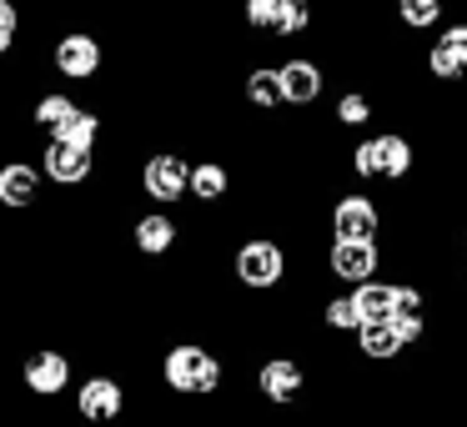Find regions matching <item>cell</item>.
Returning <instances> with one entry per match:
<instances>
[{"instance_id": "cell-29", "label": "cell", "mask_w": 467, "mask_h": 427, "mask_svg": "<svg viewBox=\"0 0 467 427\" xmlns=\"http://www.w3.org/2000/svg\"><path fill=\"white\" fill-rule=\"evenodd\" d=\"M76 427H81V422H76Z\"/></svg>"}, {"instance_id": "cell-9", "label": "cell", "mask_w": 467, "mask_h": 427, "mask_svg": "<svg viewBox=\"0 0 467 427\" xmlns=\"http://www.w3.org/2000/svg\"><path fill=\"white\" fill-rule=\"evenodd\" d=\"M131 407V392L116 372H91L76 382V422L81 427H116Z\"/></svg>"}, {"instance_id": "cell-27", "label": "cell", "mask_w": 467, "mask_h": 427, "mask_svg": "<svg viewBox=\"0 0 467 427\" xmlns=\"http://www.w3.org/2000/svg\"><path fill=\"white\" fill-rule=\"evenodd\" d=\"M457 252H462V266H467V226H462V242H457Z\"/></svg>"}, {"instance_id": "cell-6", "label": "cell", "mask_w": 467, "mask_h": 427, "mask_svg": "<svg viewBox=\"0 0 467 427\" xmlns=\"http://www.w3.org/2000/svg\"><path fill=\"white\" fill-rule=\"evenodd\" d=\"M252 387H256V397H262L266 407L286 412V407H296L306 397L312 377H306V362L296 352H266L262 362H256V372H252Z\"/></svg>"}, {"instance_id": "cell-13", "label": "cell", "mask_w": 467, "mask_h": 427, "mask_svg": "<svg viewBox=\"0 0 467 427\" xmlns=\"http://www.w3.org/2000/svg\"><path fill=\"white\" fill-rule=\"evenodd\" d=\"M126 242H131L136 256H146V262H161V256H171L176 246L186 242V226L176 212H161V206H146V212H136L131 222H126Z\"/></svg>"}, {"instance_id": "cell-17", "label": "cell", "mask_w": 467, "mask_h": 427, "mask_svg": "<svg viewBox=\"0 0 467 427\" xmlns=\"http://www.w3.org/2000/svg\"><path fill=\"white\" fill-rule=\"evenodd\" d=\"M352 352L362 357V362H372V367H392V362L407 357V347H402V337L392 332V322H367V327H357Z\"/></svg>"}, {"instance_id": "cell-1", "label": "cell", "mask_w": 467, "mask_h": 427, "mask_svg": "<svg viewBox=\"0 0 467 427\" xmlns=\"http://www.w3.org/2000/svg\"><path fill=\"white\" fill-rule=\"evenodd\" d=\"M417 141L407 131H367L352 141V151H347V176L357 182V192L362 186H407L417 176Z\"/></svg>"}, {"instance_id": "cell-22", "label": "cell", "mask_w": 467, "mask_h": 427, "mask_svg": "<svg viewBox=\"0 0 467 427\" xmlns=\"http://www.w3.org/2000/svg\"><path fill=\"white\" fill-rule=\"evenodd\" d=\"M397 26L407 36H427L447 26V0H397Z\"/></svg>"}, {"instance_id": "cell-16", "label": "cell", "mask_w": 467, "mask_h": 427, "mask_svg": "<svg viewBox=\"0 0 467 427\" xmlns=\"http://www.w3.org/2000/svg\"><path fill=\"white\" fill-rule=\"evenodd\" d=\"M232 186H236V176L222 156H196L192 176H186V202L202 206V212H216V206H226Z\"/></svg>"}, {"instance_id": "cell-3", "label": "cell", "mask_w": 467, "mask_h": 427, "mask_svg": "<svg viewBox=\"0 0 467 427\" xmlns=\"http://www.w3.org/2000/svg\"><path fill=\"white\" fill-rule=\"evenodd\" d=\"M286 276H292V252H286L282 236L272 232H252L236 242L232 252V282L242 286V292L252 297H272L286 286Z\"/></svg>"}, {"instance_id": "cell-8", "label": "cell", "mask_w": 467, "mask_h": 427, "mask_svg": "<svg viewBox=\"0 0 467 427\" xmlns=\"http://www.w3.org/2000/svg\"><path fill=\"white\" fill-rule=\"evenodd\" d=\"M186 176H192V156L171 151V146H161V151H151L141 161V172H136V186H141V196L151 206H161V212H171V206L186 202Z\"/></svg>"}, {"instance_id": "cell-11", "label": "cell", "mask_w": 467, "mask_h": 427, "mask_svg": "<svg viewBox=\"0 0 467 427\" xmlns=\"http://www.w3.org/2000/svg\"><path fill=\"white\" fill-rule=\"evenodd\" d=\"M322 266H327V276H332V282H342L347 292H352V286H367V282H377V276H382L387 246L382 242H327Z\"/></svg>"}, {"instance_id": "cell-2", "label": "cell", "mask_w": 467, "mask_h": 427, "mask_svg": "<svg viewBox=\"0 0 467 427\" xmlns=\"http://www.w3.org/2000/svg\"><path fill=\"white\" fill-rule=\"evenodd\" d=\"M161 387L171 397H216L226 387V357L196 337H182L161 352Z\"/></svg>"}, {"instance_id": "cell-28", "label": "cell", "mask_w": 467, "mask_h": 427, "mask_svg": "<svg viewBox=\"0 0 467 427\" xmlns=\"http://www.w3.org/2000/svg\"><path fill=\"white\" fill-rule=\"evenodd\" d=\"M462 292H467V266H462Z\"/></svg>"}, {"instance_id": "cell-10", "label": "cell", "mask_w": 467, "mask_h": 427, "mask_svg": "<svg viewBox=\"0 0 467 427\" xmlns=\"http://www.w3.org/2000/svg\"><path fill=\"white\" fill-rule=\"evenodd\" d=\"M21 387L41 402H56L76 387V357L66 347H31L21 357Z\"/></svg>"}, {"instance_id": "cell-30", "label": "cell", "mask_w": 467, "mask_h": 427, "mask_svg": "<svg viewBox=\"0 0 467 427\" xmlns=\"http://www.w3.org/2000/svg\"><path fill=\"white\" fill-rule=\"evenodd\" d=\"M116 427H121V422H116Z\"/></svg>"}, {"instance_id": "cell-4", "label": "cell", "mask_w": 467, "mask_h": 427, "mask_svg": "<svg viewBox=\"0 0 467 427\" xmlns=\"http://www.w3.org/2000/svg\"><path fill=\"white\" fill-rule=\"evenodd\" d=\"M312 5L306 0H242V26L266 46H292L312 31Z\"/></svg>"}, {"instance_id": "cell-14", "label": "cell", "mask_w": 467, "mask_h": 427, "mask_svg": "<svg viewBox=\"0 0 467 427\" xmlns=\"http://www.w3.org/2000/svg\"><path fill=\"white\" fill-rule=\"evenodd\" d=\"M36 172H41V182L61 186V192H81L86 182L96 176V166H101V151H81V146L71 141H41V156H36Z\"/></svg>"}, {"instance_id": "cell-12", "label": "cell", "mask_w": 467, "mask_h": 427, "mask_svg": "<svg viewBox=\"0 0 467 427\" xmlns=\"http://www.w3.org/2000/svg\"><path fill=\"white\" fill-rule=\"evenodd\" d=\"M276 91H282V111H312L327 96V66L317 56H282L276 61Z\"/></svg>"}, {"instance_id": "cell-26", "label": "cell", "mask_w": 467, "mask_h": 427, "mask_svg": "<svg viewBox=\"0 0 467 427\" xmlns=\"http://www.w3.org/2000/svg\"><path fill=\"white\" fill-rule=\"evenodd\" d=\"M21 31H26V16L16 0H0V61L21 46Z\"/></svg>"}, {"instance_id": "cell-7", "label": "cell", "mask_w": 467, "mask_h": 427, "mask_svg": "<svg viewBox=\"0 0 467 427\" xmlns=\"http://www.w3.org/2000/svg\"><path fill=\"white\" fill-rule=\"evenodd\" d=\"M51 71L71 86H96L106 71V41L96 31H66L51 41Z\"/></svg>"}, {"instance_id": "cell-5", "label": "cell", "mask_w": 467, "mask_h": 427, "mask_svg": "<svg viewBox=\"0 0 467 427\" xmlns=\"http://www.w3.org/2000/svg\"><path fill=\"white\" fill-rule=\"evenodd\" d=\"M387 232V212L372 192H337L327 206V236L332 242H382Z\"/></svg>"}, {"instance_id": "cell-18", "label": "cell", "mask_w": 467, "mask_h": 427, "mask_svg": "<svg viewBox=\"0 0 467 427\" xmlns=\"http://www.w3.org/2000/svg\"><path fill=\"white\" fill-rule=\"evenodd\" d=\"M377 121V96L362 91V86H347V91H337L332 101V126L337 131H352V136H367V126Z\"/></svg>"}, {"instance_id": "cell-20", "label": "cell", "mask_w": 467, "mask_h": 427, "mask_svg": "<svg viewBox=\"0 0 467 427\" xmlns=\"http://www.w3.org/2000/svg\"><path fill=\"white\" fill-rule=\"evenodd\" d=\"M242 101L252 106L256 116H276V111H282V91H276V61L246 66V76H242Z\"/></svg>"}, {"instance_id": "cell-19", "label": "cell", "mask_w": 467, "mask_h": 427, "mask_svg": "<svg viewBox=\"0 0 467 427\" xmlns=\"http://www.w3.org/2000/svg\"><path fill=\"white\" fill-rule=\"evenodd\" d=\"M76 111H81V106H76L71 91H41L31 101V126L41 131V141H51V136H61L66 126H71Z\"/></svg>"}, {"instance_id": "cell-24", "label": "cell", "mask_w": 467, "mask_h": 427, "mask_svg": "<svg viewBox=\"0 0 467 427\" xmlns=\"http://www.w3.org/2000/svg\"><path fill=\"white\" fill-rule=\"evenodd\" d=\"M357 307H352V297L347 292H332V297H322V332L327 337H357Z\"/></svg>"}, {"instance_id": "cell-25", "label": "cell", "mask_w": 467, "mask_h": 427, "mask_svg": "<svg viewBox=\"0 0 467 427\" xmlns=\"http://www.w3.org/2000/svg\"><path fill=\"white\" fill-rule=\"evenodd\" d=\"M432 46H437V51H442L452 66H457V71L467 76V21H447L442 31H437V41H432Z\"/></svg>"}, {"instance_id": "cell-15", "label": "cell", "mask_w": 467, "mask_h": 427, "mask_svg": "<svg viewBox=\"0 0 467 427\" xmlns=\"http://www.w3.org/2000/svg\"><path fill=\"white\" fill-rule=\"evenodd\" d=\"M41 192H46V182L31 156H5L0 161V212H36Z\"/></svg>"}, {"instance_id": "cell-21", "label": "cell", "mask_w": 467, "mask_h": 427, "mask_svg": "<svg viewBox=\"0 0 467 427\" xmlns=\"http://www.w3.org/2000/svg\"><path fill=\"white\" fill-rule=\"evenodd\" d=\"M352 307H357V322H392V276H377L367 286H352Z\"/></svg>"}, {"instance_id": "cell-23", "label": "cell", "mask_w": 467, "mask_h": 427, "mask_svg": "<svg viewBox=\"0 0 467 427\" xmlns=\"http://www.w3.org/2000/svg\"><path fill=\"white\" fill-rule=\"evenodd\" d=\"M101 136H106V116L96 111V106H81V111L71 116V126L61 131V141L81 146V151H101ZM56 141V136H51Z\"/></svg>"}]
</instances>
